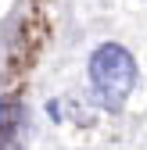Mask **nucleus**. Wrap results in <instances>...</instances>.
<instances>
[{
  "label": "nucleus",
  "mask_w": 147,
  "mask_h": 150,
  "mask_svg": "<svg viewBox=\"0 0 147 150\" xmlns=\"http://www.w3.org/2000/svg\"><path fill=\"white\" fill-rule=\"evenodd\" d=\"M90 89H93V100L111 111V115H118V111L126 107V100L133 97L136 89V57L129 50H126L122 43H101L93 54H90Z\"/></svg>",
  "instance_id": "obj_1"
},
{
  "label": "nucleus",
  "mask_w": 147,
  "mask_h": 150,
  "mask_svg": "<svg viewBox=\"0 0 147 150\" xmlns=\"http://www.w3.org/2000/svg\"><path fill=\"white\" fill-rule=\"evenodd\" d=\"M29 143V118L22 100L0 97V150H25Z\"/></svg>",
  "instance_id": "obj_2"
}]
</instances>
